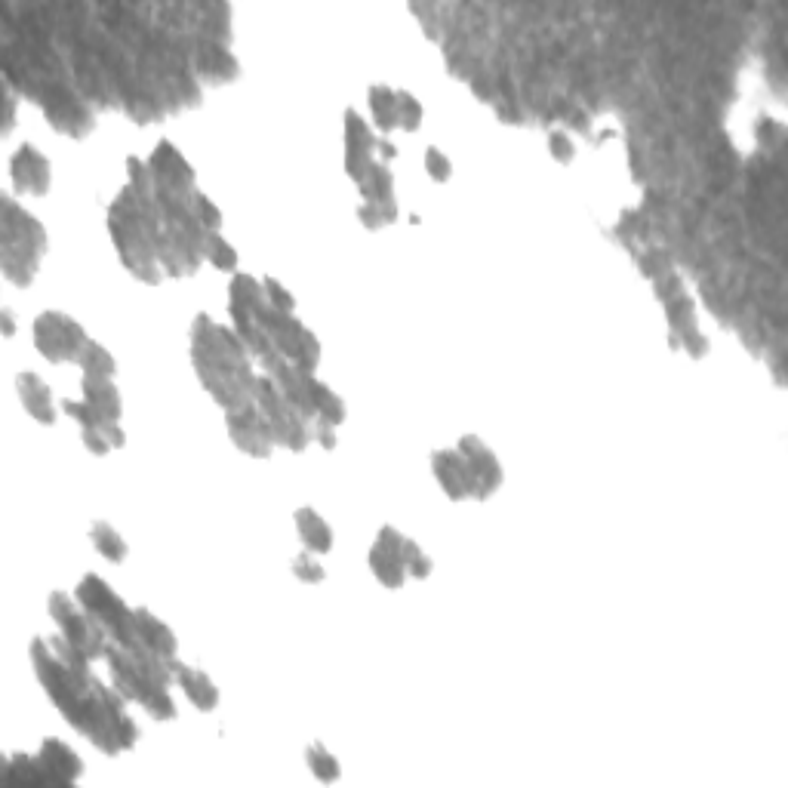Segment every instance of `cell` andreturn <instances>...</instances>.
I'll list each match as a JSON object with an SVG mask.
<instances>
[{
	"mask_svg": "<svg viewBox=\"0 0 788 788\" xmlns=\"http://www.w3.org/2000/svg\"><path fill=\"white\" fill-rule=\"evenodd\" d=\"M548 148H551V157H555L558 164H570L573 161V142H570V136L564 133V130H555L548 136Z\"/></svg>",
	"mask_w": 788,
	"mask_h": 788,
	"instance_id": "35",
	"label": "cell"
},
{
	"mask_svg": "<svg viewBox=\"0 0 788 788\" xmlns=\"http://www.w3.org/2000/svg\"><path fill=\"white\" fill-rule=\"evenodd\" d=\"M136 632H139V641L157 653V656H164V659H173L176 653V638L170 628L161 622V619H154L148 610H136Z\"/></svg>",
	"mask_w": 788,
	"mask_h": 788,
	"instance_id": "20",
	"label": "cell"
},
{
	"mask_svg": "<svg viewBox=\"0 0 788 788\" xmlns=\"http://www.w3.org/2000/svg\"><path fill=\"white\" fill-rule=\"evenodd\" d=\"M376 148H379V154H382V157H385V161H388V157H391V154H394V148H391V145H388V142H379V145H376Z\"/></svg>",
	"mask_w": 788,
	"mask_h": 788,
	"instance_id": "40",
	"label": "cell"
},
{
	"mask_svg": "<svg viewBox=\"0 0 788 788\" xmlns=\"http://www.w3.org/2000/svg\"><path fill=\"white\" fill-rule=\"evenodd\" d=\"M228 431H231L234 444H238L241 450H247L250 456L262 459V456L271 453L274 435H271V428H268V422H265V416L259 413L256 404L228 413Z\"/></svg>",
	"mask_w": 788,
	"mask_h": 788,
	"instance_id": "13",
	"label": "cell"
},
{
	"mask_svg": "<svg viewBox=\"0 0 788 788\" xmlns=\"http://www.w3.org/2000/svg\"><path fill=\"white\" fill-rule=\"evenodd\" d=\"M404 561H407V573H413V576H419V579H425V576L431 573V561L422 555L419 545L410 542V539H404Z\"/></svg>",
	"mask_w": 788,
	"mask_h": 788,
	"instance_id": "34",
	"label": "cell"
},
{
	"mask_svg": "<svg viewBox=\"0 0 788 788\" xmlns=\"http://www.w3.org/2000/svg\"><path fill=\"white\" fill-rule=\"evenodd\" d=\"M293 573H296L299 579H305V582H321V579H324L321 564L314 561V558H308V555H299V558L293 561Z\"/></svg>",
	"mask_w": 788,
	"mask_h": 788,
	"instance_id": "38",
	"label": "cell"
},
{
	"mask_svg": "<svg viewBox=\"0 0 788 788\" xmlns=\"http://www.w3.org/2000/svg\"><path fill=\"white\" fill-rule=\"evenodd\" d=\"M84 401L111 422H117V416H121V398H117V388L108 376H87L84 373Z\"/></svg>",
	"mask_w": 788,
	"mask_h": 788,
	"instance_id": "21",
	"label": "cell"
},
{
	"mask_svg": "<svg viewBox=\"0 0 788 788\" xmlns=\"http://www.w3.org/2000/svg\"><path fill=\"white\" fill-rule=\"evenodd\" d=\"M308 764H311V773L318 776L321 782L339 779V764H336V758L327 752L324 745H311V748H308Z\"/></svg>",
	"mask_w": 788,
	"mask_h": 788,
	"instance_id": "31",
	"label": "cell"
},
{
	"mask_svg": "<svg viewBox=\"0 0 788 788\" xmlns=\"http://www.w3.org/2000/svg\"><path fill=\"white\" fill-rule=\"evenodd\" d=\"M41 764L47 767L53 785H68L81 776V758H77L71 748L59 739H47L44 748H41Z\"/></svg>",
	"mask_w": 788,
	"mask_h": 788,
	"instance_id": "17",
	"label": "cell"
},
{
	"mask_svg": "<svg viewBox=\"0 0 788 788\" xmlns=\"http://www.w3.org/2000/svg\"><path fill=\"white\" fill-rule=\"evenodd\" d=\"M191 207H194V216H197V222H201L207 231H216V228H219V222H222V213L216 210V204H210V197H204V194H197V191H194V197H191Z\"/></svg>",
	"mask_w": 788,
	"mask_h": 788,
	"instance_id": "32",
	"label": "cell"
},
{
	"mask_svg": "<svg viewBox=\"0 0 788 788\" xmlns=\"http://www.w3.org/2000/svg\"><path fill=\"white\" fill-rule=\"evenodd\" d=\"M50 616L56 619V625L62 628V635L81 650L87 659H96V656H108V635L105 628L87 613V610H77L74 601L65 595V591H53L50 595Z\"/></svg>",
	"mask_w": 788,
	"mask_h": 788,
	"instance_id": "8",
	"label": "cell"
},
{
	"mask_svg": "<svg viewBox=\"0 0 788 788\" xmlns=\"http://www.w3.org/2000/svg\"><path fill=\"white\" fill-rule=\"evenodd\" d=\"M308 394H311L314 410H318L321 419H327V422H333V425H339V422L345 419V404L336 398V394H333L327 385H321L318 379H311V376H308Z\"/></svg>",
	"mask_w": 788,
	"mask_h": 788,
	"instance_id": "26",
	"label": "cell"
},
{
	"mask_svg": "<svg viewBox=\"0 0 788 788\" xmlns=\"http://www.w3.org/2000/svg\"><path fill=\"white\" fill-rule=\"evenodd\" d=\"M373 145H376V139H373L370 127L361 121V114H358V111H348V114H345V148H348V151H367V154H373Z\"/></svg>",
	"mask_w": 788,
	"mask_h": 788,
	"instance_id": "27",
	"label": "cell"
},
{
	"mask_svg": "<svg viewBox=\"0 0 788 788\" xmlns=\"http://www.w3.org/2000/svg\"><path fill=\"white\" fill-rule=\"evenodd\" d=\"M204 259H210L216 268L222 271H231V268H238V253H234L228 247V241H222L216 231L207 234V244H204Z\"/></svg>",
	"mask_w": 788,
	"mask_h": 788,
	"instance_id": "30",
	"label": "cell"
},
{
	"mask_svg": "<svg viewBox=\"0 0 788 788\" xmlns=\"http://www.w3.org/2000/svg\"><path fill=\"white\" fill-rule=\"evenodd\" d=\"M13 182L25 194H47V188H50V161L34 145H22L13 154Z\"/></svg>",
	"mask_w": 788,
	"mask_h": 788,
	"instance_id": "14",
	"label": "cell"
},
{
	"mask_svg": "<svg viewBox=\"0 0 788 788\" xmlns=\"http://www.w3.org/2000/svg\"><path fill=\"white\" fill-rule=\"evenodd\" d=\"M7 782L10 785H53L47 767L41 764V758H25L16 755L7 764Z\"/></svg>",
	"mask_w": 788,
	"mask_h": 788,
	"instance_id": "24",
	"label": "cell"
},
{
	"mask_svg": "<svg viewBox=\"0 0 788 788\" xmlns=\"http://www.w3.org/2000/svg\"><path fill=\"white\" fill-rule=\"evenodd\" d=\"M47 250V234L13 197H4V271L16 287H28Z\"/></svg>",
	"mask_w": 788,
	"mask_h": 788,
	"instance_id": "3",
	"label": "cell"
},
{
	"mask_svg": "<svg viewBox=\"0 0 788 788\" xmlns=\"http://www.w3.org/2000/svg\"><path fill=\"white\" fill-rule=\"evenodd\" d=\"M370 108H373V117H376L379 130L401 127V121H398V93H394V90L373 87L370 90Z\"/></svg>",
	"mask_w": 788,
	"mask_h": 788,
	"instance_id": "25",
	"label": "cell"
},
{
	"mask_svg": "<svg viewBox=\"0 0 788 788\" xmlns=\"http://www.w3.org/2000/svg\"><path fill=\"white\" fill-rule=\"evenodd\" d=\"M74 595H77V601H81V607L105 628V635H108L117 647H124V650H130V653L148 650V647L139 641V632H136V613H130V610L124 607V601L114 595L105 579H99V576H93V573L84 576Z\"/></svg>",
	"mask_w": 788,
	"mask_h": 788,
	"instance_id": "4",
	"label": "cell"
},
{
	"mask_svg": "<svg viewBox=\"0 0 788 788\" xmlns=\"http://www.w3.org/2000/svg\"><path fill=\"white\" fill-rule=\"evenodd\" d=\"M370 567L376 579L388 588H401L407 579V561H404V536L394 527H382L379 539L370 551Z\"/></svg>",
	"mask_w": 788,
	"mask_h": 788,
	"instance_id": "11",
	"label": "cell"
},
{
	"mask_svg": "<svg viewBox=\"0 0 788 788\" xmlns=\"http://www.w3.org/2000/svg\"><path fill=\"white\" fill-rule=\"evenodd\" d=\"M435 475L450 499H465V496H478L475 475H471V465L462 453H435Z\"/></svg>",
	"mask_w": 788,
	"mask_h": 788,
	"instance_id": "15",
	"label": "cell"
},
{
	"mask_svg": "<svg viewBox=\"0 0 788 788\" xmlns=\"http://www.w3.org/2000/svg\"><path fill=\"white\" fill-rule=\"evenodd\" d=\"M81 364L84 370H87V376H114V358L111 354L102 348V345H96V342H90L87 348H84V354H81Z\"/></svg>",
	"mask_w": 788,
	"mask_h": 788,
	"instance_id": "29",
	"label": "cell"
},
{
	"mask_svg": "<svg viewBox=\"0 0 788 788\" xmlns=\"http://www.w3.org/2000/svg\"><path fill=\"white\" fill-rule=\"evenodd\" d=\"M34 342L41 348L44 358H50L53 364L81 361L84 348L90 345L81 324H74L68 314H59V311H47L34 321Z\"/></svg>",
	"mask_w": 788,
	"mask_h": 788,
	"instance_id": "9",
	"label": "cell"
},
{
	"mask_svg": "<svg viewBox=\"0 0 788 788\" xmlns=\"http://www.w3.org/2000/svg\"><path fill=\"white\" fill-rule=\"evenodd\" d=\"M459 453L471 465V475H475V484H478V499H487L502 484V468H499L496 456L478 438H462Z\"/></svg>",
	"mask_w": 788,
	"mask_h": 788,
	"instance_id": "16",
	"label": "cell"
},
{
	"mask_svg": "<svg viewBox=\"0 0 788 788\" xmlns=\"http://www.w3.org/2000/svg\"><path fill=\"white\" fill-rule=\"evenodd\" d=\"M170 668H173L176 681L182 684V690L188 693V699L201 708V712H213L216 702H219V690L213 687V681L204 672H197V668H188V665L173 662V659H170Z\"/></svg>",
	"mask_w": 788,
	"mask_h": 788,
	"instance_id": "18",
	"label": "cell"
},
{
	"mask_svg": "<svg viewBox=\"0 0 788 788\" xmlns=\"http://www.w3.org/2000/svg\"><path fill=\"white\" fill-rule=\"evenodd\" d=\"M148 167H151V176H154L157 188L173 191V194H194V173H191L185 157L176 151L173 142H167V139L157 142Z\"/></svg>",
	"mask_w": 788,
	"mask_h": 788,
	"instance_id": "12",
	"label": "cell"
},
{
	"mask_svg": "<svg viewBox=\"0 0 788 788\" xmlns=\"http://www.w3.org/2000/svg\"><path fill=\"white\" fill-rule=\"evenodd\" d=\"M105 659L111 665V678L117 684V693L124 699H136L157 721H167L176 715V705L167 696V687L161 681H154L133 653H127L124 647H108Z\"/></svg>",
	"mask_w": 788,
	"mask_h": 788,
	"instance_id": "5",
	"label": "cell"
},
{
	"mask_svg": "<svg viewBox=\"0 0 788 788\" xmlns=\"http://www.w3.org/2000/svg\"><path fill=\"white\" fill-rule=\"evenodd\" d=\"M93 542H96V548H99V555H105L108 561H124V558H127L124 539L117 536V530H111L108 524H96V527H93Z\"/></svg>",
	"mask_w": 788,
	"mask_h": 788,
	"instance_id": "28",
	"label": "cell"
},
{
	"mask_svg": "<svg viewBox=\"0 0 788 788\" xmlns=\"http://www.w3.org/2000/svg\"><path fill=\"white\" fill-rule=\"evenodd\" d=\"M265 299H268V305H271V308L287 311V314L293 311V296H290V293H287V290H284L278 281H271V278L265 281Z\"/></svg>",
	"mask_w": 788,
	"mask_h": 788,
	"instance_id": "36",
	"label": "cell"
},
{
	"mask_svg": "<svg viewBox=\"0 0 788 788\" xmlns=\"http://www.w3.org/2000/svg\"><path fill=\"white\" fill-rule=\"evenodd\" d=\"M296 527H299V536L308 545V551H321V555H324V551L333 548V533H330L327 521L314 508H299L296 511Z\"/></svg>",
	"mask_w": 788,
	"mask_h": 788,
	"instance_id": "22",
	"label": "cell"
},
{
	"mask_svg": "<svg viewBox=\"0 0 788 788\" xmlns=\"http://www.w3.org/2000/svg\"><path fill=\"white\" fill-rule=\"evenodd\" d=\"M191 354L201 382L210 388L213 398L228 410H244L256 404V376L247 367V348L241 336L219 327L213 318L201 314L191 330Z\"/></svg>",
	"mask_w": 788,
	"mask_h": 788,
	"instance_id": "1",
	"label": "cell"
},
{
	"mask_svg": "<svg viewBox=\"0 0 788 788\" xmlns=\"http://www.w3.org/2000/svg\"><path fill=\"white\" fill-rule=\"evenodd\" d=\"M19 391H22V404H25V410H28L37 422L50 425V422L56 419V410H53V391L44 385L41 376L22 373V376H19Z\"/></svg>",
	"mask_w": 788,
	"mask_h": 788,
	"instance_id": "19",
	"label": "cell"
},
{
	"mask_svg": "<svg viewBox=\"0 0 788 788\" xmlns=\"http://www.w3.org/2000/svg\"><path fill=\"white\" fill-rule=\"evenodd\" d=\"M425 170L431 173V179H438V182L450 179V161H447V157H444L438 148H428V151H425Z\"/></svg>",
	"mask_w": 788,
	"mask_h": 788,
	"instance_id": "37",
	"label": "cell"
},
{
	"mask_svg": "<svg viewBox=\"0 0 788 788\" xmlns=\"http://www.w3.org/2000/svg\"><path fill=\"white\" fill-rule=\"evenodd\" d=\"M256 407H259V413L265 416V422L271 428L274 444H284L290 450H305V444H308L305 419L287 404V398L281 394V388L274 385L271 376H262L256 382Z\"/></svg>",
	"mask_w": 788,
	"mask_h": 788,
	"instance_id": "7",
	"label": "cell"
},
{
	"mask_svg": "<svg viewBox=\"0 0 788 788\" xmlns=\"http://www.w3.org/2000/svg\"><path fill=\"white\" fill-rule=\"evenodd\" d=\"M318 438H321V444H324L327 450H333V447H336V425L327 422V419H321V422H318Z\"/></svg>",
	"mask_w": 788,
	"mask_h": 788,
	"instance_id": "39",
	"label": "cell"
},
{
	"mask_svg": "<svg viewBox=\"0 0 788 788\" xmlns=\"http://www.w3.org/2000/svg\"><path fill=\"white\" fill-rule=\"evenodd\" d=\"M228 296H231L228 305L250 311L253 318H256V311L268 302L265 299V287H259V281H253L250 274H238V278H234L231 287H228Z\"/></svg>",
	"mask_w": 788,
	"mask_h": 788,
	"instance_id": "23",
	"label": "cell"
},
{
	"mask_svg": "<svg viewBox=\"0 0 788 788\" xmlns=\"http://www.w3.org/2000/svg\"><path fill=\"white\" fill-rule=\"evenodd\" d=\"M37 105L44 108L47 121H50L59 133H65V136H71V139H84V136L93 130V124H96V114H93L90 102H87L81 93H77L74 81L50 84V87L44 90V96L37 99Z\"/></svg>",
	"mask_w": 788,
	"mask_h": 788,
	"instance_id": "6",
	"label": "cell"
},
{
	"mask_svg": "<svg viewBox=\"0 0 788 788\" xmlns=\"http://www.w3.org/2000/svg\"><path fill=\"white\" fill-rule=\"evenodd\" d=\"M398 121L404 130H416L422 121V108L410 93H398Z\"/></svg>",
	"mask_w": 788,
	"mask_h": 788,
	"instance_id": "33",
	"label": "cell"
},
{
	"mask_svg": "<svg viewBox=\"0 0 788 788\" xmlns=\"http://www.w3.org/2000/svg\"><path fill=\"white\" fill-rule=\"evenodd\" d=\"M108 231L124 265L136 278L145 284H161L164 268L161 259H157V241H161L164 219L154 204V197H142L127 185L111 204Z\"/></svg>",
	"mask_w": 788,
	"mask_h": 788,
	"instance_id": "2",
	"label": "cell"
},
{
	"mask_svg": "<svg viewBox=\"0 0 788 788\" xmlns=\"http://www.w3.org/2000/svg\"><path fill=\"white\" fill-rule=\"evenodd\" d=\"M188 62L194 77H204L210 84H228L238 77L241 65L222 44L204 41V37H188Z\"/></svg>",
	"mask_w": 788,
	"mask_h": 788,
	"instance_id": "10",
	"label": "cell"
}]
</instances>
